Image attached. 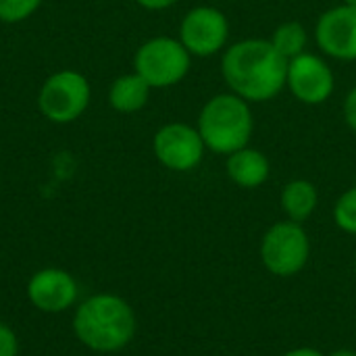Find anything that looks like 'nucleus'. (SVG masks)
Wrapping results in <instances>:
<instances>
[{
  "instance_id": "nucleus-1",
  "label": "nucleus",
  "mask_w": 356,
  "mask_h": 356,
  "mask_svg": "<svg viewBox=\"0 0 356 356\" xmlns=\"http://www.w3.org/2000/svg\"><path fill=\"white\" fill-rule=\"evenodd\" d=\"M288 63L271 40L250 38L225 50L221 73L234 94L248 102H265L286 88Z\"/></svg>"
},
{
  "instance_id": "nucleus-24",
  "label": "nucleus",
  "mask_w": 356,
  "mask_h": 356,
  "mask_svg": "<svg viewBox=\"0 0 356 356\" xmlns=\"http://www.w3.org/2000/svg\"><path fill=\"white\" fill-rule=\"evenodd\" d=\"M355 271H356V261H355Z\"/></svg>"
},
{
  "instance_id": "nucleus-17",
  "label": "nucleus",
  "mask_w": 356,
  "mask_h": 356,
  "mask_svg": "<svg viewBox=\"0 0 356 356\" xmlns=\"http://www.w3.org/2000/svg\"><path fill=\"white\" fill-rule=\"evenodd\" d=\"M42 0H0V21L2 23H21L27 21Z\"/></svg>"
},
{
  "instance_id": "nucleus-6",
  "label": "nucleus",
  "mask_w": 356,
  "mask_h": 356,
  "mask_svg": "<svg viewBox=\"0 0 356 356\" xmlns=\"http://www.w3.org/2000/svg\"><path fill=\"white\" fill-rule=\"evenodd\" d=\"M311 254V242L305 227L296 221H280L267 229L261 242V259L269 273L290 277L305 269Z\"/></svg>"
},
{
  "instance_id": "nucleus-13",
  "label": "nucleus",
  "mask_w": 356,
  "mask_h": 356,
  "mask_svg": "<svg viewBox=\"0 0 356 356\" xmlns=\"http://www.w3.org/2000/svg\"><path fill=\"white\" fill-rule=\"evenodd\" d=\"M150 90L152 88L136 71L121 75L108 88V104H111V108H115L117 113H123V115L138 113L146 106V102L150 98Z\"/></svg>"
},
{
  "instance_id": "nucleus-8",
  "label": "nucleus",
  "mask_w": 356,
  "mask_h": 356,
  "mask_svg": "<svg viewBox=\"0 0 356 356\" xmlns=\"http://www.w3.org/2000/svg\"><path fill=\"white\" fill-rule=\"evenodd\" d=\"M229 38L227 17L215 6H196L186 13L179 25V42L192 56H213L223 50Z\"/></svg>"
},
{
  "instance_id": "nucleus-3",
  "label": "nucleus",
  "mask_w": 356,
  "mask_h": 356,
  "mask_svg": "<svg viewBox=\"0 0 356 356\" xmlns=\"http://www.w3.org/2000/svg\"><path fill=\"white\" fill-rule=\"evenodd\" d=\"M254 129L248 100L238 94H217L200 111L198 131L202 142L215 154H234L248 146Z\"/></svg>"
},
{
  "instance_id": "nucleus-7",
  "label": "nucleus",
  "mask_w": 356,
  "mask_h": 356,
  "mask_svg": "<svg viewBox=\"0 0 356 356\" xmlns=\"http://www.w3.org/2000/svg\"><path fill=\"white\" fill-rule=\"evenodd\" d=\"M152 148L159 163L177 173L196 169L207 150L198 127H192L188 123L163 125L154 134Z\"/></svg>"
},
{
  "instance_id": "nucleus-18",
  "label": "nucleus",
  "mask_w": 356,
  "mask_h": 356,
  "mask_svg": "<svg viewBox=\"0 0 356 356\" xmlns=\"http://www.w3.org/2000/svg\"><path fill=\"white\" fill-rule=\"evenodd\" d=\"M19 353V342H17V336L15 332L0 323V356H17Z\"/></svg>"
},
{
  "instance_id": "nucleus-21",
  "label": "nucleus",
  "mask_w": 356,
  "mask_h": 356,
  "mask_svg": "<svg viewBox=\"0 0 356 356\" xmlns=\"http://www.w3.org/2000/svg\"><path fill=\"white\" fill-rule=\"evenodd\" d=\"M284 356H323L319 350H315V348H294V350H290V353H286Z\"/></svg>"
},
{
  "instance_id": "nucleus-14",
  "label": "nucleus",
  "mask_w": 356,
  "mask_h": 356,
  "mask_svg": "<svg viewBox=\"0 0 356 356\" xmlns=\"http://www.w3.org/2000/svg\"><path fill=\"white\" fill-rule=\"evenodd\" d=\"M319 202L317 188L307 179H292L282 190V209L290 221L302 223L307 221Z\"/></svg>"
},
{
  "instance_id": "nucleus-23",
  "label": "nucleus",
  "mask_w": 356,
  "mask_h": 356,
  "mask_svg": "<svg viewBox=\"0 0 356 356\" xmlns=\"http://www.w3.org/2000/svg\"><path fill=\"white\" fill-rule=\"evenodd\" d=\"M344 4H353V6H356V0H344Z\"/></svg>"
},
{
  "instance_id": "nucleus-9",
  "label": "nucleus",
  "mask_w": 356,
  "mask_h": 356,
  "mask_svg": "<svg viewBox=\"0 0 356 356\" xmlns=\"http://www.w3.org/2000/svg\"><path fill=\"white\" fill-rule=\"evenodd\" d=\"M286 86L302 104H323L334 92V73L321 56L302 52L288 63Z\"/></svg>"
},
{
  "instance_id": "nucleus-22",
  "label": "nucleus",
  "mask_w": 356,
  "mask_h": 356,
  "mask_svg": "<svg viewBox=\"0 0 356 356\" xmlns=\"http://www.w3.org/2000/svg\"><path fill=\"white\" fill-rule=\"evenodd\" d=\"M330 356H356L355 350H336V353H332Z\"/></svg>"
},
{
  "instance_id": "nucleus-10",
  "label": "nucleus",
  "mask_w": 356,
  "mask_h": 356,
  "mask_svg": "<svg viewBox=\"0 0 356 356\" xmlns=\"http://www.w3.org/2000/svg\"><path fill=\"white\" fill-rule=\"evenodd\" d=\"M315 38L327 56L356 60V6L340 4L325 10L317 21Z\"/></svg>"
},
{
  "instance_id": "nucleus-11",
  "label": "nucleus",
  "mask_w": 356,
  "mask_h": 356,
  "mask_svg": "<svg viewBox=\"0 0 356 356\" xmlns=\"http://www.w3.org/2000/svg\"><path fill=\"white\" fill-rule=\"evenodd\" d=\"M27 298L42 313H63L77 300V282L65 269L48 267L31 275Z\"/></svg>"
},
{
  "instance_id": "nucleus-16",
  "label": "nucleus",
  "mask_w": 356,
  "mask_h": 356,
  "mask_svg": "<svg viewBox=\"0 0 356 356\" xmlns=\"http://www.w3.org/2000/svg\"><path fill=\"white\" fill-rule=\"evenodd\" d=\"M334 221L342 232L356 236V186L338 198L334 207Z\"/></svg>"
},
{
  "instance_id": "nucleus-4",
  "label": "nucleus",
  "mask_w": 356,
  "mask_h": 356,
  "mask_svg": "<svg viewBox=\"0 0 356 356\" xmlns=\"http://www.w3.org/2000/svg\"><path fill=\"white\" fill-rule=\"evenodd\" d=\"M90 81L75 69L52 73L38 92V108L44 119L56 125L77 121L90 106Z\"/></svg>"
},
{
  "instance_id": "nucleus-20",
  "label": "nucleus",
  "mask_w": 356,
  "mask_h": 356,
  "mask_svg": "<svg viewBox=\"0 0 356 356\" xmlns=\"http://www.w3.org/2000/svg\"><path fill=\"white\" fill-rule=\"evenodd\" d=\"M136 2L146 10H165V8L173 6L177 0H136Z\"/></svg>"
},
{
  "instance_id": "nucleus-2",
  "label": "nucleus",
  "mask_w": 356,
  "mask_h": 356,
  "mask_svg": "<svg viewBox=\"0 0 356 356\" xmlns=\"http://www.w3.org/2000/svg\"><path fill=\"white\" fill-rule=\"evenodd\" d=\"M73 332L90 350L117 353L134 340L136 315L121 296L96 294L77 307Z\"/></svg>"
},
{
  "instance_id": "nucleus-15",
  "label": "nucleus",
  "mask_w": 356,
  "mask_h": 356,
  "mask_svg": "<svg viewBox=\"0 0 356 356\" xmlns=\"http://www.w3.org/2000/svg\"><path fill=\"white\" fill-rule=\"evenodd\" d=\"M271 44L282 56L292 60L300 56L307 48V29L298 21H286L273 31Z\"/></svg>"
},
{
  "instance_id": "nucleus-5",
  "label": "nucleus",
  "mask_w": 356,
  "mask_h": 356,
  "mask_svg": "<svg viewBox=\"0 0 356 356\" xmlns=\"http://www.w3.org/2000/svg\"><path fill=\"white\" fill-rule=\"evenodd\" d=\"M190 58L192 54L179 40L156 35L136 50L134 69L150 88L161 90L179 83L188 75Z\"/></svg>"
},
{
  "instance_id": "nucleus-12",
  "label": "nucleus",
  "mask_w": 356,
  "mask_h": 356,
  "mask_svg": "<svg viewBox=\"0 0 356 356\" xmlns=\"http://www.w3.org/2000/svg\"><path fill=\"white\" fill-rule=\"evenodd\" d=\"M269 159L257 148H242L227 156V175L240 188H259L269 179Z\"/></svg>"
},
{
  "instance_id": "nucleus-19",
  "label": "nucleus",
  "mask_w": 356,
  "mask_h": 356,
  "mask_svg": "<svg viewBox=\"0 0 356 356\" xmlns=\"http://www.w3.org/2000/svg\"><path fill=\"white\" fill-rule=\"evenodd\" d=\"M344 117H346V123L350 125V129L356 131V86L348 92V96L344 100Z\"/></svg>"
}]
</instances>
